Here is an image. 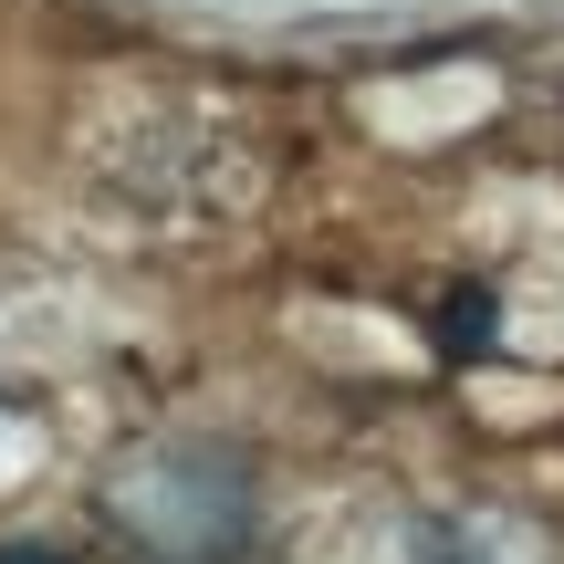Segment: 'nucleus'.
<instances>
[{"instance_id":"nucleus-1","label":"nucleus","mask_w":564,"mask_h":564,"mask_svg":"<svg viewBox=\"0 0 564 564\" xmlns=\"http://www.w3.org/2000/svg\"><path fill=\"white\" fill-rule=\"evenodd\" d=\"M408 564H481V554H470V544H460V533H429V544H419V554H408Z\"/></svg>"},{"instance_id":"nucleus-2","label":"nucleus","mask_w":564,"mask_h":564,"mask_svg":"<svg viewBox=\"0 0 564 564\" xmlns=\"http://www.w3.org/2000/svg\"><path fill=\"white\" fill-rule=\"evenodd\" d=\"M0 564H74V554H53V544H0Z\"/></svg>"}]
</instances>
